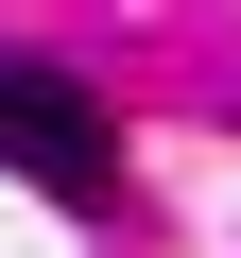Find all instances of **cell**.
<instances>
[{
	"mask_svg": "<svg viewBox=\"0 0 241 258\" xmlns=\"http://www.w3.org/2000/svg\"><path fill=\"white\" fill-rule=\"evenodd\" d=\"M0 172L52 189V207H103V189H120V120H103V86H69L52 52H0Z\"/></svg>",
	"mask_w": 241,
	"mask_h": 258,
	"instance_id": "cell-1",
	"label": "cell"
}]
</instances>
